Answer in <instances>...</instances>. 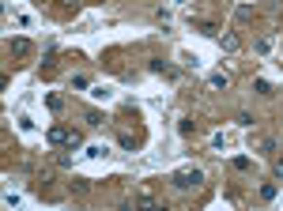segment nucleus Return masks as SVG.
<instances>
[{"label":"nucleus","instance_id":"dca6fc26","mask_svg":"<svg viewBox=\"0 0 283 211\" xmlns=\"http://www.w3.org/2000/svg\"><path fill=\"white\" fill-rule=\"evenodd\" d=\"M276 192H280L276 185H261V196H264V200H276Z\"/></svg>","mask_w":283,"mask_h":211},{"label":"nucleus","instance_id":"20e7f679","mask_svg":"<svg viewBox=\"0 0 283 211\" xmlns=\"http://www.w3.org/2000/svg\"><path fill=\"white\" fill-rule=\"evenodd\" d=\"M15 128H19L23 136H34V132H38V125H34V117H30V113H19V117H15Z\"/></svg>","mask_w":283,"mask_h":211},{"label":"nucleus","instance_id":"f8f14e48","mask_svg":"<svg viewBox=\"0 0 283 211\" xmlns=\"http://www.w3.org/2000/svg\"><path fill=\"white\" fill-rule=\"evenodd\" d=\"M253 91H257V95H272V83H268V79H264V76H261V79H257V83H253Z\"/></svg>","mask_w":283,"mask_h":211},{"label":"nucleus","instance_id":"0eeeda50","mask_svg":"<svg viewBox=\"0 0 283 211\" xmlns=\"http://www.w3.org/2000/svg\"><path fill=\"white\" fill-rule=\"evenodd\" d=\"M12 19H15V27H19V30H34V27H38V19H34L30 12H15Z\"/></svg>","mask_w":283,"mask_h":211},{"label":"nucleus","instance_id":"6e6552de","mask_svg":"<svg viewBox=\"0 0 283 211\" xmlns=\"http://www.w3.org/2000/svg\"><path fill=\"white\" fill-rule=\"evenodd\" d=\"M219 49L234 53V49H238V34H230V30H226V34H219Z\"/></svg>","mask_w":283,"mask_h":211},{"label":"nucleus","instance_id":"9d476101","mask_svg":"<svg viewBox=\"0 0 283 211\" xmlns=\"http://www.w3.org/2000/svg\"><path fill=\"white\" fill-rule=\"evenodd\" d=\"M19 204H23V192L8 189V192H4V208H19Z\"/></svg>","mask_w":283,"mask_h":211},{"label":"nucleus","instance_id":"2eb2a0df","mask_svg":"<svg viewBox=\"0 0 283 211\" xmlns=\"http://www.w3.org/2000/svg\"><path fill=\"white\" fill-rule=\"evenodd\" d=\"M212 147H215V151H226V136H223V132H215V136H212Z\"/></svg>","mask_w":283,"mask_h":211},{"label":"nucleus","instance_id":"aec40b11","mask_svg":"<svg viewBox=\"0 0 283 211\" xmlns=\"http://www.w3.org/2000/svg\"><path fill=\"white\" fill-rule=\"evenodd\" d=\"M174 4H178V8H185V4H193V0H174Z\"/></svg>","mask_w":283,"mask_h":211},{"label":"nucleus","instance_id":"423d86ee","mask_svg":"<svg viewBox=\"0 0 283 211\" xmlns=\"http://www.w3.org/2000/svg\"><path fill=\"white\" fill-rule=\"evenodd\" d=\"M87 95H91L95 102H113V87L110 83H99V87H91Z\"/></svg>","mask_w":283,"mask_h":211},{"label":"nucleus","instance_id":"6ab92c4d","mask_svg":"<svg viewBox=\"0 0 283 211\" xmlns=\"http://www.w3.org/2000/svg\"><path fill=\"white\" fill-rule=\"evenodd\" d=\"M276 177H280V181H283V162H276Z\"/></svg>","mask_w":283,"mask_h":211},{"label":"nucleus","instance_id":"f03ea898","mask_svg":"<svg viewBox=\"0 0 283 211\" xmlns=\"http://www.w3.org/2000/svg\"><path fill=\"white\" fill-rule=\"evenodd\" d=\"M200 181H204V173H200L197 166H185V170H178V173L170 177L174 189H200Z\"/></svg>","mask_w":283,"mask_h":211},{"label":"nucleus","instance_id":"7ed1b4c3","mask_svg":"<svg viewBox=\"0 0 283 211\" xmlns=\"http://www.w3.org/2000/svg\"><path fill=\"white\" fill-rule=\"evenodd\" d=\"M8 45H12V53H15V57H23V60H27V57H34V45H30L27 38H12Z\"/></svg>","mask_w":283,"mask_h":211},{"label":"nucleus","instance_id":"1a4fd4ad","mask_svg":"<svg viewBox=\"0 0 283 211\" xmlns=\"http://www.w3.org/2000/svg\"><path fill=\"white\" fill-rule=\"evenodd\" d=\"M83 121H87V125H91V128H102V125H106V113L91 110V113H83Z\"/></svg>","mask_w":283,"mask_h":211},{"label":"nucleus","instance_id":"9b49d317","mask_svg":"<svg viewBox=\"0 0 283 211\" xmlns=\"http://www.w3.org/2000/svg\"><path fill=\"white\" fill-rule=\"evenodd\" d=\"M45 106H49V110H53V113H61V110H64V98L49 91V95H45Z\"/></svg>","mask_w":283,"mask_h":211},{"label":"nucleus","instance_id":"412c9836","mask_svg":"<svg viewBox=\"0 0 283 211\" xmlns=\"http://www.w3.org/2000/svg\"><path fill=\"white\" fill-rule=\"evenodd\" d=\"M91 4H106V0H91Z\"/></svg>","mask_w":283,"mask_h":211},{"label":"nucleus","instance_id":"f3484780","mask_svg":"<svg viewBox=\"0 0 283 211\" xmlns=\"http://www.w3.org/2000/svg\"><path fill=\"white\" fill-rule=\"evenodd\" d=\"M208 83H212V87H219V91H223V87H226V76H223V72H215V76H212V79H208Z\"/></svg>","mask_w":283,"mask_h":211},{"label":"nucleus","instance_id":"39448f33","mask_svg":"<svg viewBox=\"0 0 283 211\" xmlns=\"http://www.w3.org/2000/svg\"><path fill=\"white\" fill-rule=\"evenodd\" d=\"M106 155H110L106 143H87L83 147V158H91V162H99V158H106Z\"/></svg>","mask_w":283,"mask_h":211},{"label":"nucleus","instance_id":"a211bd4d","mask_svg":"<svg viewBox=\"0 0 283 211\" xmlns=\"http://www.w3.org/2000/svg\"><path fill=\"white\" fill-rule=\"evenodd\" d=\"M72 87L76 91H87V76H72Z\"/></svg>","mask_w":283,"mask_h":211},{"label":"nucleus","instance_id":"4468645a","mask_svg":"<svg viewBox=\"0 0 283 211\" xmlns=\"http://www.w3.org/2000/svg\"><path fill=\"white\" fill-rule=\"evenodd\" d=\"M117 143H121V147H125V151H132V147H136V140H132V136H128V132H121V136H117Z\"/></svg>","mask_w":283,"mask_h":211},{"label":"nucleus","instance_id":"ddd939ff","mask_svg":"<svg viewBox=\"0 0 283 211\" xmlns=\"http://www.w3.org/2000/svg\"><path fill=\"white\" fill-rule=\"evenodd\" d=\"M182 60H185V68H200V57L197 53H182Z\"/></svg>","mask_w":283,"mask_h":211},{"label":"nucleus","instance_id":"f257e3e1","mask_svg":"<svg viewBox=\"0 0 283 211\" xmlns=\"http://www.w3.org/2000/svg\"><path fill=\"white\" fill-rule=\"evenodd\" d=\"M45 140H49V143H57V147H61V143H64V147H76V143H83V136H80L76 128L53 125V128H49V132H45Z\"/></svg>","mask_w":283,"mask_h":211}]
</instances>
